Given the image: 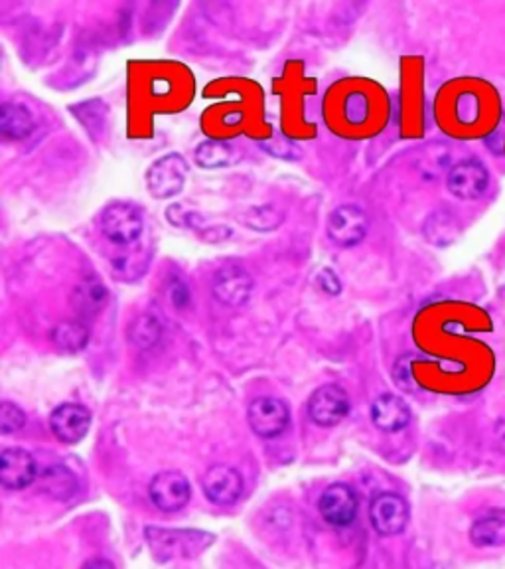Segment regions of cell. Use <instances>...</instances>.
<instances>
[{"mask_svg":"<svg viewBox=\"0 0 505 569\" xmlns=\"http://www.w3.org/2000/svg\"><path fill=\"white\" fill-rule=\"evenodd\" d=\"M233 148L221 141H206L196 148V163L202 168L230 167L233 163Z\"/></svg>","mask_w":505,"mask_h":569,"instance_id":"23","label":"cell"},{"mask_svg":"<svg viewBox=\"0 0 505 569\" xmlns=\"http://www.w3.org/2000/svg\"><path fill=\"white\" fill-rule=\"evenodd\" d=\"M0 129L11 139H24L34 131L33 115L23 105L7 103L0 112Z\"/></svg>","mask_w":505,"mask_h":569,"instance_id":"20","label":"cell"},{"mask_svg":"<svg viewBox=\"0 0 505 569\" xmlns=\"http://www.w3.org/2000/svg\"><path fill=\"white\" fill-rule=\"evenodd\" d=\"M52 340L55 347L64 352H81L88 347L89 331L83 323H62L57 324L52 333Z\"/></svg>","mask_w":505,"mask_h":569,"instance_id":"21","label":"cell"},{"mask_svg":"<svg viewBox=\"0 0 505 569\" xmlns=\"http://www.w3.org/2000/svg\"><path fill=\"white\" fill-rule=\"evenodd\" d=\"M264 151L269 155H273L276 158H293L300 157V151H298L297 145L293 141H288L283 134H276L273 139H269L267 143H263Z\"/></svg>","mask_w":505,"mask_h":569,"instance_id":"30","label":"cell"},{"mask_svg":"<svg viewBox=\"0 0 505 569\" xmlns=\"http://www.w3.org/2000/svg\"><path fill=\"white\" fill-rule=\"evenodd\" d=\"M91 425V413L79 403H62L50 415V427L62 443L74 445L88 436Z\"/></svg>","mask_w":505,"mask_h":569,"instance_id":"11","label":"cell"},{"mask_svg":"<svg viewBox=\"0 0 505 569\" xmlns=\"http://www.w3.org/2000/svg\"><path fill=\"white\" fill-rule=\"evenodd\" d=\"M370 518L375 530L384 536H396L405 530L411 520L409 503L397 492H381L370 506Z\"/></svg>","mask_w":505,"mask_h":569,"instance_id":"5","label":"cell"},{"mask_svg":"<svg viewBox=\"0 0 505 569\" xmlns=\"http://www.w3.org/2000/svg\"><path fill=\"white\" fill-rule=\"evenodd\" d=\"M502 119V100L492 83L478 78H464L452 91L449 121L452 133L466 139H488Z\"/></svg>","mask_w":505,"mask_h":569,"instance_id":"1","label":"cell"},{"mask_svg":"<svg viewBox=\"0 0 505 569\" xmlns=\"http://www.w3.org/2000/svg\"><path fill=\"white\" fill-rule=\"evenodd\" d=\"M100 225L101 234L111 244L119 247L132 246L143 234V212L132 204H111L101 214Z\"/></svg>","mask_w":505,"mask_h":569,"instance_id":"3","label":"cell"},{"mask_svg":"<svg viewBox=\"0 0 505 569\" xmlns=\"http://www.w3.org/2000/svg\"><path fill=\"white\" fill-rule=\"evenodd\" d=\"M417 167L427 179H439L440 174H449L454 167L451 146L442 143L425 146L423 153L418 155Z\"/></svg>","mask_w":505,"mask_h":569,"instance_id":"19","label":"cell"},{"mask_svg":"<svg viewBox=\"0 0 505 569\" xmlns=\"http://www.w3.org/2000/svg\"><path fill=\"white\" fill-rule=\"evenodd\" d=\"M367 216L358 206H338L328 218V235L334 244L352 247L367 234Z\"/></svg>","mask_w":505,"mask_h":569,"instance_id":"9","label":"cell"},{"mask_svg":"<svg viewBox=\"0 0 505 569\" xmlns=\"http://www.w3.org/2000/svg\"><path fill=\"white\" fill-rule=\"evenodd\" d=\"M243 223L257 232H271L283 223V214L276 210L275 206H257L249 208L242 216Z\"/></svg>","mask_w":505,"mask_h":569,"instance_id":"25","label":"cell"},{"mask_svg":"<svg viewBox=\"0 0 505 569\" xmlns=\"http://www.w3.org/2000/svg\"><path fill=\"white\" fill-rule=\"evenodd\" d=\"M316 283H319L320 289L326 290L328 295H338V293H340V281L334 275V271H329V269L320 271L319 277H316Z\"/></svg>","mask_w":505,"mask_h":569,"instance_id":"34","label":"cell"},{"mask_svg":"<svg viewBox=\"0 0 505 569\" xmlns=\"http://www.w3.org/2000/svg\"><path fill=\"white\" fill-rule=\"evenodd\" d=\"M148 494H151L154 506L160 508L163 513H177L190 503L192 489L182 473L165 470L151 480Z\"/></svg>","mask_w":505,"mask_h":569,"instance_id":"7","label":"cell"},{"mask_svg":"<svg viewBox=\"0 0 505 569\" xmlns=\"http://www.w3.org/2000/svg\"><path fill=\"white\" fill-rule=\"evenodd\" d=\"M494 453L497 461H500V470H497V475H504L505 477V413L502 417L495 419Z\"/></svg>","mask_w":505,"mask_h":569,"instance_id":"33","label":"cell"},{"mask_svg":"<svg viewBox=\"0 0 505 569\" xmlns=\"http://www.w3.org/2000/svg\"><path fill=\"white\" fill-rule=\"evenodd\" d=\"M127 247V251H121L117 256L113 257V271L121 277V280H134L139 277L141 273H144V268H146V254L144 249L132 244V246Z\"/></svg>","mask_w":505,"mask_h":569,"instance_id":"22","label":"cell"},{"mask_svg":"<svg viewBox=\"0 0 505 569\" xmlns=\"http://www.w3.org/2000/svg\"><path fill=\"white\" fill-rule=\"evenodd\" d=\"M350 413V398L348 391L328 384L314 391L308 400V415L320 427H334Z\"/></svg>","mask_w":505,"mask_h":569,"instance_id":"6","label":"cell"},{"mask_svg":"<svg viewBox=\"0 0 505 569\" xmlns=\"http://www.w3.org/2000/svg\"><path fill=\"white\" fill-rule=\"evenodd\" d=\"M146 544L153 549L158 561L196 558L206 547L213 544V534L202 530H180V528H144Z\"/></svg>","mask_w":505,"mask_h":569,"instance_id":"2","label":"cell"},{"mask_svg":"<svg viewBox=\"0 0 505 569\" xmlns=\"http://www.w3.org/2000/svg\"><path fill=\"white\" fill-rule=\"evenodd\" d=\"M107 299H109L107 289L98 277H86L79 281L69 295L72 309L81 319L98 316L105 309Z\"/></svg>","mask_w":505,"mask_h":569,"instance_id":"17","label":"cell"},{"mask_svg":"<svg viewBox=\"0 0 505 569\" xmlns=\"http://www.w3.org/2000/svg\"><path fill=\"white\" fill-rule=\"evenodd\" d=\"M186 158L178 153L158 158L146 172V186L154 198L166 201L177 196L184 189L187 177Z\"/></svg>","mask_w":505,"mask_h":569,"instance_id":"4","label":"cell"},{"mask_svg":"<svg viewBox=\"0 0 505 569\" xmlns=\"http://www.w3.org/2000/svg\"><path fill=\"white\" fill-rule=\"evenodd\" d=\"M504 153H505V151H504Z\"/></svg>","mask_w":505,"mask_h":569,"instance_id":"37","label":"cell"},{"mask_svg":"<svg viewBox=\"0 0 505 569\" xmlns=\"http://www.w3.org/2000/svg\"><path fill=\"white\" fill-rule=\"evenodd\" d=\"M490 174L480 160H461L446 174V186L458 201H478L488 190Z\"/></svg>","mask_w":505,"mask_h":569,"instance_id":"8","label":"cell"},{"mask_svg":"<svg viewBox=\"0 0 505 569\" xmlns=\"http://www.w3.org/2000/svg\"><path fill=\"white\" fill-rule=\"evenodd\" d=\"M42 480H44L48 492L60 501H66L76 491V479L72 477L69 470L62 469V467L46 470Z\"/></svg>","mask_w":505,"mask_h":569,"instance_id":"26","label":"cell"},{"mask_svg":"<svg viewBox=\"0 0 505 569\" xmlns=\"http://www.w3.org/2000/svg\"><path fill=\"white\" fill-rule=\"evenodd\" d=\"M322 518L332 526L352 525L355 514H358V496L352 487L336 482L329 484L326 491L322 492L319 503Z\"/></svg>","mask_w":505,"mask_h":569,"instance_id":"12","label":"cell"},{"mask_svg":"<svg viewBox=\"0 0 505 569\" xmlns=\"http://www.w3.org/2000/svg\"><path fill=\"white\" fill-rule=\"evenodd\" d=\"M372 419H374L375 427L385 434H397L405 429L411 422V408L406 405L403 398L393 396V393H385L372 405Z\"/></svg>","mask_w":505,"mask_h":569,"instance_id":"16","label":"cell"},{"mask_svg":"<svg viewBox=\"0 0 505 569\" xmlns=\"http://www.w3.org/2000/svg\"><path fill=\"white\" fill-rule=\"evenodd\" d=\"M462 234V225L458 218L449 210H439L430 214L427 222L423 225V235L430 246L449 247L458 242Z\"/></svg>","mask_w":505,"mask_h":569,"instance_id":"18","label":"cell"},{"mask_svg":"<svg viewBox=\"0 0 505 569\" xmlns=\"http://www.w3.org/2000/svg\"><path fill=\"white\" fill-rule=\"evenodd\" d=\"M166 218H168V222L172 223V225L194 230L196 234H199V232L206 228V220H204L198 212L186 208L184 204H172V206H168Z\"/></svg>","mask_w":505,"mask_h":569,"instance_id":"27","label":"cell"},{"mask_svg":"<svg viewBox=\"0 0 505 569\" xmlns=\"http://www.w3.org/2000/svg\"><path fill=\"white\" fill-rule=\"evenodd\" d=\"M163 326L154 319L153 314H141L129 326V338L137 347L151 348L158 342Z\"/></svg>","mask_w":505,"mask_h":569,"instance_id":"24","label":"cell"},{"mask_svg":"<svg viewBox=\"0 0 505 569\" xmlns=\"http://www.w3.org/2000/svg\"><path fill=\"white\" fill-rule=\"evenodd\" d=\"M231 232L228 228H221V225H206L202 232H199V237L204 242H209V244H218L221 240H225Z\"/></svg>","mask_w":505,"mask_h":569,"instance_id":"35","label":"cell"},{"mask_svg":"<svg viewBox=\"0 0 505 569\" xmlns=\"http://www.w3.org/2000/svg\"><path fill=\"white\" fill-rule=\"evenodd\" d=\"M81 569H115V566L107 559L95 558L89 559L88 564Z\"/></svg>","mask_w":505,"mask_h":569,"instance_id":"36","label":"cell"},{"mask_svg":"<svg viewBox=\"0 0 505 569\" xmlns=\"http://www.w3.org/2000/svg\"><path fill=\"white\" fill-rule=\"evenodd\" d=\"M36 461L24 449H4L0 455V480L9 491H21L36 479Z\"/></svg>","mask_w":505,"mask_h":569,"instance_id":"14","label":"cell"},{"mask_svg":"<svg viewBox=\"0 0 505 569\" xmlns=\"http://www.w3.org/2000/svg\"><path fill=\"white\" fill-rule=\"evenodd\" d=\"M204 494L208 501L220 506L237 503L243 492L242 475L228 465H213L206 470L202 480Z\"/></svg>","mask_w":505,"mask_h":569,"instance_id":"13","label":"cell"},{"mask_svg":"<svg viewBox=\"0 0 505 569\" xmlns=\"http://www.w3.org/2000/svg\"><path fill=\"white\" fill-rule=\"evenodd\" d=\"M165 290L166 297H168V301H170L172 307L186 309L187 305H190L192 295H190L186 283L180 280V277H170V280L166 281Z\"/></svg>","mask_w":505,"mask_h":569,"instance_id":"31","label":"cell"},{"mask_svg":"<svg viewBox=\"0 0 505 569\" xmlns=\"http://www.w3.org/2000/svg\"><path fill=\"white\" fill-rule=\"evenodd\" d=\"M367 100L362 93H355L350 100L346 101V117L352 121V124H362L363 119L367 117Z\"/></svg>","mask_w":505,"mask_h":569,"instance_id":"32","label":"cell"},{"mask_svg":"<svg viewBox=\"0 0 505 569\" xmlns=\"http://www.w3.org/2000/svg\"><path fill=\"white\" fill-rule=\"evenodd\" d=\"M247 419L252 431L261 437L281 436L290 422L288 405L276 398H259L249 405Z\"/></svg>","mask_w":505,"mask_h":569,"instance_id":"10","label":"cell"},{"mask_svg":"<svg viewBox=\"0 0 505 569\" xmlns=\"http://www.w3.org/2000/svg\"><path fill=\"white\" fill-rule=\"evenodd\" d=\"M26 424V415L18 405L11 402L0 403V427L2 434H14L21 431Z\"/></svg>","mask_w":505,"mask_h":569,"instance_id":"28","label":"cell"},{"mask_svg":"<svg viewBox=\"0 0 505 569\" xmlns=\"http://www.w3.org/2000/svg\"><path fill=\"white\" fill-rule=\"evenodd\" d=\"M396 374L397 384L406 391H413L418 386L417 374H415V362L413 358L405 357L401 358L396 364Z\"/></svg>","mask_w":505,"mask_h":569,"instance_id":"29","label":"cell"},{"mask_svg":"<svg viewBox=\"0 0 505 569\" xmlns=\"http://www.w3.org/2000/svg\"><path fill=\"white\" fill-rule=\"evenodd\" d=\"M252 277L245 269L228 266L216 273L213 295L218 301L230 307H239L251 297Z\"/></svg>","mask_w":505,"mask_h":569,"instance_id":"15","label":"cell"}]
</instances>
